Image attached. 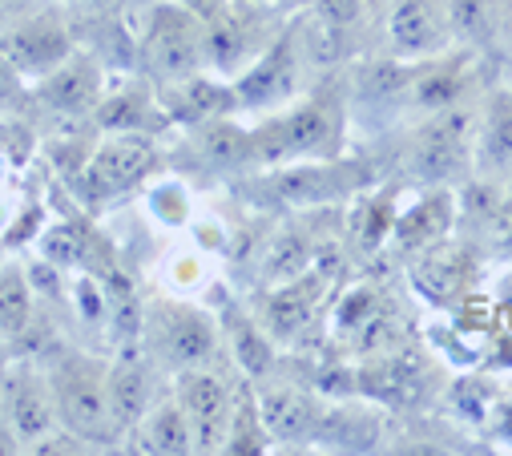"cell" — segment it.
Returning <instances> with one entry per match:
<instances>
[{"instance_id": "cell-23", "label": "cell", "mask_w": 512, "mask_h": 456, "mask_svg": "<svg viewBox=\"0 0 512 456\" xmlns=\"http://www.w3.org/2000/svg\"><path fill=\"white\" fill-rule=\"evenodd\" d=\"M138 93H117L105 109H101V122L109 126V130H130V126H138V118H142V113H138Z\"/></svg>"}, {"instance_id": "cell-18", "label": "cell", "mask_w": 512, "mask_h": 456, "mask_svg": "<svg viewBox=\"0 0 512 456\" xmlns=\"http://www.w3.org/2000/svg\"><path fill=\"white\" fill-rule=\"evenodd\" d=\"M315 279L311 283H287L271 295L267 303V327L275 335H299L311 319V307H315Z\"/></svg>"}, {"instance_id": "cell-27", "label": "cell", "mask_w": 512, "mask_h": 456, "mask_svg": "<svg viewBox=\"0 0 512 456\" xmlns=\"http://www.w3.org/2000/svg\"><path fill=\"white\" fill-rule=\"evenodd\" d=\"M182 9H190L202 21H210L214 13H222V0H182Z\"/></svg>"}, {"instance_id": "cell-25", "label": "cell", "mask_w": 512, "mask_h": 456, "mask_svg": "<svg viewBox=\"0 0 512 456\" xmlns=\"http://www.w3.org/2000/svg\"><path fill=\"white\" fill-rule=\"evenodd\" d=\"M359 13H363V0H319V17L335 33L347 29L351 21H359Z\"/></svg>"}, {"instance_id": "cell-6", "label": "cell", "mask_w": 512, "mask_h": 456, "mask_svg": "<svg viewBox=\"0 0 512 456\" xmlns=\"http://www.w3.org/2000/svg\"><path fill=\"white\" fill-rule=\"evenodd\" d=\"M472 142V113L464 109H444L436 113V122H428L416 142H412V174L428 182H444L464 166Z\"/></svg>"}, {"instance_id": "cell-1", "label": "cell", "mask_w": 512, "mask_h": 456, "mask_svg": "<svg viewBox=\"0 0 512 456\" xmlns=\"http://www.w3.org/2000/svg\"><path fill=\"white\" fill-rule=\"evenodd\" d=\"M142 57L146 65L166 77V81H190L198 65H206V45H202V25L194 21L190 9H158L154 25L142 37Z\"/></svg>"}, {"instance_id": "cell-22", "label": "cell", "mask_w": 512, "mask_h": 456, "mask_svg": "<svg viewBox=\"0 0 512 456\" xmlns=\"http://www.w3.org/2000/svg\"><path fill=\"white\" fill-rule=\"evenodd\" d=\"M432 222H444V198L420 202L408 218L396 222V235H400L404 247H424V243H432V239L444 235V226H432Z\"/></svg>"}, {"instance_id": "cell-14", "label": "cell", "mask_w": 512, "mask_h": 456, "mask_svg": "<svg viewBox=\"0 0 512 456\" xmlns=\"http://www.w3.org/2000/svg\"><path fill=\"white\" fill-rule=\"evenodd\" d=\"M138 436L146 444V452H190L194 448V436H190V420H186V408L182 400H162L158 408H150L142 420H138Z\"/></svg>"}, {"instance_id": "cell-19", "label": "cell", "mask_w": 512, "mask_h": 456, "mask_svg": "<svg viewBox=\"0 0 512 456\" xmlns=\"http://www.w3.org/2000/svg\"><path fill=\"white\" fill-rule=\"evenodd\" d=\"M226 327H230V348H234V360L250 372V376H263L267 368H271V344L263 339V331L254 327V319H246V315H238V311H230L226 315Z\"/></svg>"}, {"instance_id": "cell-21", "label": "cell", "mask_w": 512, "mask_h": 456, "mask_svg": "<svg viewBox=\"0 0 512 456\" xmlns=\"http://www.w3.org/2000/svg\"><path fill=\"white\" fill-rule=\"evenodd\" d=\"M279 190H283V198H291V202H319V198L339 194V190H347V186L335 182V170H331V166H323V170L307 166V170L283 174V178H279Z\"/></svg>"}, {"instance_id": "cell-26", "label": "cell", "mask_w": 512, "mask_h": 456, "mask_svg": "<svg viewBox=\"0 0 512 456\" xmlns=\"http://www.w3.org/2000/svg\"><path fill=\"white\" fill-rule=\"evenodd\" d=\"M17 85H21V73L13 69V61H9L5 53H0V101L13 97V93H17Z\"/></svg>"}, {"instance_id": "cell-13", "label": "cell", "mask_w": 512, "mask_h": 456, "mask_svg": "<svg viewBox=\"0 0 512 456\" xmlns=\"http://www.w3.org/2000/svg\"><path fill=\"white\" fill-rule=\"evenodd\" d=\"M9 416H13V428H17L21 440H41L53 428V416H57L53 392L37 376L13 380V388H9Z\"/></svg>"}, {"instance_id": "cell-15", "label": "cell", "mask_w": 512, "mask_h": 456, "mask_svg": "<svg viewBox=\"0 0 512 456\" xmlns=\"http://www.w3.org/2000/svg\"><path fill=\"white\" fill-rule=\"evenodd\" d=\"M476 162L484 170H512V97H500L488 105L476 134Z\"/></svg>"}, {"instance_id": "cell-5", "label": "cell", "mask_w": 512, "mask_h": 456, "mask_svg": "<svg viewBox=\"0 0 512 456\" xmlns=\"http://www.w3.org/2000/svg\"><path fill=\"white\" fill-rule=\"evenodd\" d=\"M178 400H182L186 420H190L194 452H218V448H226L230 420H234L226 384H222L218 376H210V372L186 368V372L178 376Z\"/></svg>"}, {"instance_id": "cell-16", "label": "cell", "mask_w": 512, "mask_h": 456, "mask_svg": "<svg viewBox=\"0 0 512 456\" xmlns=\"http://www.w3.org/2000/svg\"><path fill=\"white\" fill-rule=\"evenodd\" d=\"M150 408L146 372L138 364H121L109 372V420L117 428H134Z\"/></svg>"}, {"instance_id": "cell-10", "label": "cell", "mask_w": 512, "mask_h": 456, "mask_svg": "<svg viewBox=\"0 0 512 456\" xmlns=\"http://www.w3.org/2000/svg\"><path fill=\"white\" fill-rule=\"evenodd\" d=\"M0 53L13 61V69L25 77H45L53 73L65 57H69V33L61 21L53 17H37V21H25L21 29H13L5 41H0Z\"/></svg>"}, {"instance_id": "cell-3", "label": "cell", "mask_w": 512, "mask_h": 456, "mask_svg": "<svg viewBox=\"0 0 512 456\" xmlns=\"http://www.w3.org/2000/svg\"><path fill=\"white\" fill-rule=\"evenodd\" d=\"M53 404L73 436H101L109 420V372L89 360H65L53 376Z\"/></svg>"}, {"instance_id": "cell-11", "label": "cell", "mask_w": 512, "mask_h": 456, "mask_svg": "<svg viewBox=\"0 0 512 456\" xmlns=\"http://www.w3.org/2000/svg\"><path fill=\"white\" fill-rule=\"evenodd\" d=\"M97 89H101V77H97V65L85 61V57H65L53 73L41 77V101L61 109V113H81L97 101Z\"/></svg>"}, {"instance_id": "cell-7", "label": "cell", "mask_w": 512, "mask_h": 456, "mask_svg": "<svg viewBox=\"0 0 512 456\" xmlns=\"http://www.w3.org/2000/svg\"><path fill=\"white\" fill-rule=\"evenodd\" d=\"M214 344H218V335H214V323L186 307V303H170L162 307V319L154 323V348L162 352L166 364L174 368H198L214 356Z\"/></svg>"}, {"instance_id": "cell-2", "label": "cell", "mask_w": 512, "mask_h": 456, "mask_svg": "<svg viewBox=\"0 0 512 456\" xmlns=\"http://www.w3.org/2000/svg\"><path fill=\"white\" fill-rule=\"evenodd\" d=\"M335 134H339L335 101L315 97V101H303L299 109H291L271 130L254 134V150L271 162H287V158H303V154H323L335 142Z\"/></svg>"}, {"instance_id": "cell-24", "label": "cell", "mask_w": 512, "mask_h": 456, "mask_svg": "<svg viewBox=\"0 0 512 456\" xmlns=\"http://www.w3.org/2000/svg\"><path fill=\"white\" fill-rule=\"evenodd\" d=\"M81 255V239H77V231L73 226H53L49 231V239H45V259L49 263H73Z\"/></svg>"}, {"instance_id": "cell-8", "label": "cell", "mask_w": 512, "mask_h": 456, "mask_svg": "<svg viewBox=\"0 0 512 456\" xmlns=\"http://www.w3.org/2000/svg\"><path fill=\"white\" fill-rule=\"evenodd\" d=\"M150 166H154V146L146 138L117 134L93 154V162L85 170V186H89V194L109 198V194H121V190L138 186L150 174Z\"/></svg>"}, {"instance_id": "cell-9", "label": "cell", "mask_w": 512, "mask_h": 456, "mask_svg": "<svg viewBox=\"0 0 512 456\" xmlns=\"http://www.w3.org/2000/svg\"><path fill=\"white\" fill-rule=\"evenodd\" d=\"M295 69H299V61H295V41H291V37H279L271 49L259 53V61H254V65L238 77V85L230 89V93H234V109H267V105L291 97V89H295Z\"/></svg>"}, {"instance_id": "cell-17", "label": "cell", "mask_w": 512, "mask_h": 456, "mask_svg": "<svg viewBox=\"0 0 512 456\" xmlns=\"http://www.w3.org/2000/svg\"><path fill=\"white\" fill-rule=\"evenodd\" d=\"M464 85L468 81L460 65H428L412 85V105H420L424 113H444L460 101Z\"/></svg>"}, {"instance_id": "cell-28", "label": "cell", "mask_w": 512, "mask_h": 456, "mask_svg": "<svg viewBox=\"0 0 512 456\" xmlns=\"http://www.w3.org/2000/svg\"><path fill=\"white\" fill-rule=\"evenodd\" d=\"M246 5H275V0H246Z\"/></svg>"}, {"instance_id": "cell-4", "label": "cell", "mask_w": 512, "mask_h": 456, "mask_svg": "<svg viewBox=\"0 0 512 456\" xmlns=\"http://www.w3.org/2000/svg\"><path fill=\"white\" fill-rule=\"evenodd\" d=\"M452 37V0H392L388 41L400 57H436Z\"/></svg>"}, {"instance_id": "cell-12", "label": "cell", "mask_w": 512, "mask_h": 456, "mask_svg": "<svg viewBox=\"0 0 512 456\" xmlns=\"http://www.w3.org/2000/svg\"><path fill=\"white\" fill-rule=\"evenodd\" d=\"M254 404H259V420H263V428H267L275 440L299 444V440H307V436L315 432V408H311V400H307L303 392H295V388L263 392Z\"/></svg>"}, {"instance_id": "cell-20", "label": "cell", "mask_w": 512, "mask_h": 456, "mask_svg": "<svg viewBox=\"0 0 512 456\" xmlns=\"http://www.w3.org/2000/svg\"><path fill=\"white\" fill-rule=\"evenodd\" d=\"M29 303H33L29 279L17 267H5V271H0V327L21 331L29 323Z\"/></svg>"}]
</instances>
